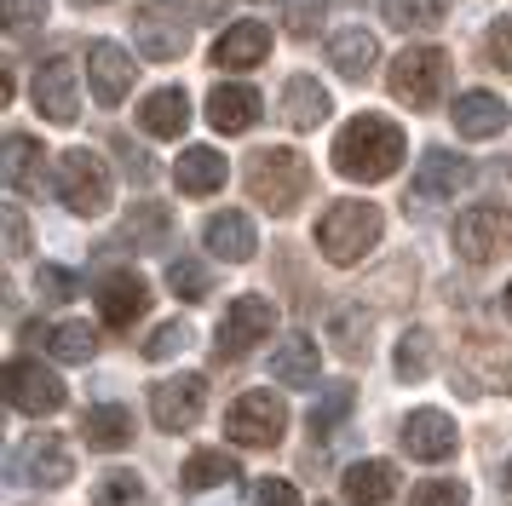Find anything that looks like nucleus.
Returning <instances> with one entry per match:
<instances>
[{"instance_id":"obj_1","label":"nucleus","mask_w":512,"mask_h":506,"mask_svg":"<svg viewBox=\"0 0 512 506\" xmlns=\"http://www.w3.org/2000/svg\"><path fill=\"white\" fill-rule=\"evenodd\" d=\"M403 127L392 115H351L334 138V173L351 184H380L403 167Z\"/></svg>"},{"instance_id":"obj_2","label":"nucleus","mask_w":512,"mask_h":506,"mask_svg":"<svg viewBox=\"0 0 512 506\" xmlns=\"http://www.w3.org/2000/svg\"><path fill=\"white\" fill-rule=\"evenodd\" d=\"M242 179H248V196L282 219V213H294V207L305 202V190H311V161H305L300 150L277 144V150H254Z\"/></svg>"},{"instance_id":"obj_3","label":"nucleus","mask_w":512,"mask_h":506,"mask_svg":"<svg viewBox=\"0 0 512 506\" xmlns=\"http://www.w3.org/2000/svg\"><path fill=\"white\" fill-rule=\"evenodd\" d=\"M380 230H386V213L374 202H334L317 219V248L328 265H357L363 253H374Z\"/></svg>"},{"instance_id":"obj_4","label":"nucleus","mask_w":512,"mask_h":506,"mask_svg":"<svg viewBox=\"0 0 512 506\" xmlns=\"http://www.w3.org/2000/svg\"><path fill=\"white\" fill-rule=\"evenodd\" d=\"M52 184H58V202L70 207L75 219H98L110 207V190H116V179H110V167H104L98 150H64Z\"/></svg>"},{"instance_id":"obj_5","label":"nucleus","mask_w":512,"mask_h":506,"mask_svg":"<svg viewBox=\"0 0 512 506\" xmlns=\"http://www.w3.org/2000/svg\"><path fill=\"white\" fill-rule=\"evenodd\" d=\"M282 432H288V403L271 386L242 391L225 409V437H231L236 449H277Z\"/></svg>"},{"instance_id":"obj_6","label":"nucleus","mask_w":512,"mask_h":506,"mask_svg":"<svg viewBox=\"0 0 512 506\" xmlns=\"http://www.w3.org/2000/svg\"><path fill=\"white\" fill-rule=\"evenodd\" d=\"M443 81H449V52L443 46H409L392 58V98L409 104V110H432L443 98Z\"/></svg>"},{"instance_id":"obj_7","label":"nucleus","mask_w":512,"mask_h":506,"mask_svg":"<svg viewBox=\"0 0 512 506\" xmlns=\"http://www.w3.org/2000/svg\"><path fill=\"white\" fill-rule=\"evenodd\" d=\"M12 478L29 483V489H64L75 478V455L58 432H29L18 449H12Z\"/></svg>"},{"instance_id":"obj_8","label":"nucleus","mask_w":512,"mask_h":506,"mask_svg":"<svg viewBox=\"0 0 512 506\" xmlns=\"http://www.w3.org/2000/svg\"><path fill=\"white\" fill-rule=\"evenodd\" d=\"M455 253L466 265H495L512 253V213L507 207H466L455 219Z\"/></svg>"},{"instance_id":"obj_9","label":"nucleus","mask_w":512,"mask_h":506,"mask_svg":"<svg viewBox=\"0 0 512 506\" xmlns=\"http://www.w3.org/2000/svg\"><path fill=\"white\" fill-rule=\"evenodd\" d=\"M133 35H139V52L156 58V64H173L190 52V18L179 12V0H150L133 12Z\"/></svg>"},{"instance_id":"obj_10","label":"nucleus","mask_w":512,"mask_h":506,"mask_svg":"<svg viewBox=\"0 0 512 506\" xmlns=\"http://www.w3.org/2000/svg\"><path fill=\"white\" fill-rule=\"evenodd\" d=\"M271 328H277V305H271L265 294H242L231 311H225L219 340H213V345H219V357H225V363H236V357H248L259 340H271Z\"/></svg>"},{"instance_id":"obj_11","label":"nucleus","mask_w":512,"mask_h":506,"mask_svg":"<svg viewBox=\"0 0 512 506\" xmlns=\"http://www.w3.org/2000/svg\"><path fill=\"white\" fill-rule=\"evenodd\" d=\"M208 409V380L202 374H173L162 386H150V420L162 432H190Z\"/></svg>"},{"instance_id":"obj_12","label":"nucleus","mask_w":512,"mask_h":506,"mask_svg":"<svg viewBox=\"0 0 512 506\" xmlns=\"http://www.w3.org/2000/svg\"><path fill=\"white\" fill-rule=\"evenodd\" d=\"M64 380L52 374V368H41V363H29V357H12L6 363V403L18 414H58L64 409Z\"/></svg>"},{"instance_id":"obj_13","label":"nucleus","mask_w":512,"mask_h":506,"mask_svg":"<svg viewBox=\"0 0 512 506\" xmlns=\"http://www.w3.org/2000/svg\"><path fill=\"white\" fill-rule=\"evenodd\" d=\"M87 81H93V98L104 110H116L121 98L133 92L139 69H133V52H121L116 41H93L87 46Z\"/></svg>"},{"instance_id":"obj_14","label":"nucleus","mask_w":512,"mask_h":506,"mask_svg":"<svg viewBox=\"0 0 512 506\" xmlns=\"http://www.w3.org/2000/svg\"><path fill=\"white\" fill-rule=\"evenodd\" d=\"M93 294H98V311H104L110 328H133L150 311V282L139 271H104L93 282Z\"/></svg>"},{"instance_id":"obj_15","label":"nucleus","mask_w":512,"mask_h":506,"mask_svg":"<svg viewBox=\"0 0 512 506\" xmlns=\"http://www.w3.org/2000/svg\"><path fill=\"white\" fill-rule=\"evenodd\" d=\"M35 110L47 115L52 127H70L81 110V92H75V64L70 58H47L35 69Z\"/></svg>"},{"instance_id":"obj_16","label":"nucleus","mask_w":512,"mask_h":506,"mask_svg":"<svg viewBox=\"0 0 512 506\" xmlns=\"http://www.w3.org/2000/svg\"><path fill=\"white\" fill-rule=\"evenodd\" d=\"M403 449L415 460H449L455 455V443H461V432H455V420L443 409H415L409 420H403Z\"/></svg>"},{"instance_id":"obj_17","label":"nucleus","mask_w":512,"mask_h":506,"mask_svg":"<svg viewBox=\"0 0 512 506\" xmlns=\"http://www.w3.org/2000/svg\"><path fill=\"white\" fill-rule=\"evenodd\" d=\"M202 242H208V253H213V259H225V265H248L254 248H259L254 219H248V213H236V207L213 213L208 225H202Z\"/></svg>"},{"instance_id":"obj_18","label":"nucleus","mask_w":512,"mask_h":506,"mask_svg":"<svg viewBox=\"0 0 512 506\" xmlns=\"http://www.w3.org/2000/svg\"><path fill=\"white\" fill-rule=\"evenodd\" d=\"M466 184H472V161L466 156H455V150H426V156H420V173H415L420 202H449Z\"/></svg>"},{"instance_id":"obj_19","label":"nucleus","mask_w":512,"mask_h":506,"mask_svg":"<svg viewBox=\"0 0 512 506\" xmlns=\"http://www.w3.org/2000/svg\"><path fill=\"white\" fill-rule=\"evenodd\" d=\"M259 110H265V98L254 87H242V81H219L208 92V121L219 133H248V127H259Z\"/></svg>"},{"instance_id":"obj_20","label":"nucleus","mask_w":512,"mask_h":506,"mask_svg":"<svg viewBox=\"0 0 512 506\" xmlns=\"http://www.w3.org/2000/svg\"><path fill=\"white\" fill-rule=\"evenodd\" d=\"M265 58H271V29L254 23V18L231 23V29L213 41V64L219 69H254V64H265Z\"/></svg>"},{"instance_id":"obj_21","label":"nucleus","mask_w":512,"mask_h":506,"mask_svg":"<svg viewBox=\"0 0 512 506\" xmlns=\"http://www.w3.org/2000/svg\"><path fill=\"white\" fill-rule=\"evenodd\" d=\"M271 374H277L282 386H317V374H323V351L311 334H282L277 351H271Z\"/></svg>"},{"instance_id":"obj_22","label":"nucleus","mask_w":512,"mask_h":506,"mask_svg":"<svg viewBox=\"0 0 512 506\" xmlns=\"http://www.w3.org/2000/svg\"><path fill=\"white\" fill-rule=\"evenodd\" d=\"M41 184H47V150H41V138L6 133V190L35 196Z\"/></svg>"},{"instance_id":"obj_23","label":"nucleus","mask_w":512,"mask_h":506,"mask_svg":"<svg viewBox=\"0 0 512 506\" xmlns=\"http://www.w3.org/2000/svg\"><path fill=\"white\" fill-rule=\"evenodd\" d=\"M328 64L340 69L346 81H363V75L380 64V41H374L369 29H357V23H351V29H334V35H328Z\"/></svg>"},{"instance_id":"obj_24","label":"nucleus","mask_w":512,"mask_h":506,"mask_svg":"<svg viewBox=\"0 0 512 506\" xmlns=\"http://www.w3.org/2000/svg\"><path fill=\"white\" fill-rule=\"evenodd\" d=\"M328 87H317L311 75H294L288 87H282V121L294 127V133H311V127H323L328 121Z\"/></svg>"},{"instance_id":"obj_25","label":"nucleus","mask_w":512,"mask_h":506,"mask_svg":"<svg viewBox=\"0 0 512 506\" xmlns=\"http://www.w3.org/2000/svg\"><path fill=\"white\" fill-rule=\"evenodd\" d=\"M81 437L98 455H116V449L133 443V414L121 409V403H93V409L81 414Z\"/></svg>"},{"instance_id":"obj_26","label":"nucleus","mask_w":512,"mask_h":506,"mask_svg":"<svg viewBox=\"0 0 512 506\" xmlns=\"http://www.w3.org/2000/svg\"><path fill=\"white\" fill-rule=\"evenodd\" d=\"M225 156L213 150V144H190L185 156H179V167H173V179H179V190L185 196H213V190H225Z\"/></svg>"},{"instance_id":"obj_27","label":"nucleus","mask_w":512,"mask_h":506,"mask_svg":"<svg viewBox=\"0 0 512 506\" xmlns=\"http://www.w3.org/2000/svg\"><path fill=\"white\" fill-rule=\"evenodd\" d=\"M139 127L150 138H179L190 127V98L185 87H162V92H150L139 104Z\"/></svg>"},{"instance_id":"obj_28","label":"nucleus","mask_w":512,"mask_h":506,"mask_svg":"<svg viewBox=\"0 0 512 506\" xmlns=\"http://www.w3.org/2000/svg\"><path fill=\"white\" fill-rule=\"evenodd\" d=\"M392 495H397L392 460H357V466H346V501L351 506H386Z\"/></svg>"},{"instance_id":"obj_29","label":"nucleus","mask_w":512,"mask_h":506,"mask_svg":"<svg viewBox=\"0 0 512 506\" xmlns=\"http://www.w3.org/2000/svg\"><path fill=\"white\" fill-rule=\"evenodd\" d=\"M507 127V104L495 92H461L455 98V133L461 138H495Z\"/></svg>"},{"instance_id":"obj_30","label":"nucleus","mask_w":512,"mask_h":506,"mask_svg":"<svg viewBox=\"0 0 512 506\" xmlns=\"http://www.w3.org/2000/svg\"><path fill=\"white\" fill-rule=\"evenodd\" d=\"M167 236H173V213H167L162 202H139L121 219V242H127V248H162Z\"/></svg>"},{"instance_id":"obj_31","label":"nucleus","mask_w":512,"mask_h":506,"mask_svg":"<svg viewBox=\"0 0 512 506\" xmlns=\"http://www.w3.org/2000/svg\"><path fill=\"white\" fill-rule=\"evenodd\" d=\"M380 12L392 29H409V35H426V29H438L443 12H449V0H380Z\"/></svg>"},{"instance_id":"obj_32","label":"nucleus","mask_w":512,"mask_h":506,"mask_svg":"<svg viewBox=\"0 0 512 506\" xmlns=\"http://www.w3.org/2000/svg\"><path fill=\"white\" fill-rule=\"evenodd\" d=\"M231 478H236V460L225 449H196L185 460V472H179L185 489H219V483H231Z\"/></svg>"},{"instance_id":"obj_33","label":"nucleus","mask_w":512,"mask_h":506,"mask_svg":"<svg viewBox=\"0 0 512 506\" xmlns=\"http://www.w3.org/2000/svg\"><path fill=\"white\" fill-rule=\"evenodd\" d=\"M47 351L58 357V363H87V357L98 351V334L87 328V322H58V328L47 334Z\"/></svg>"},{"instance_id":"obj_34","label":"nucleus","mask_w":512,"mask_h":506,"mask_svg":"<svg viewBox=\"0 0 512 506\" xmlns=\"http://www.w3.org/2000/svg\"><path fill=\"white\" fill-rule=\"evenodd\" d=\"M93 506H144V483L133 466H116V472H104L93 489Z\"/></svg>"},{"instance_id":"obj_35","label":"nucleus","mask_w":512,"mask_h":506,"mask_svg":"<svg viewBox=\"0 0 512 506\" xmlns=\"http://www.w3.org/2000/svg\"><path fill=\"white\" fill-rule=\"evenodd\" d=\"M426 374H432V334L409 328L397 340V380H426Z\"/></svg>"},{"instance_id":"obj_36","label":"nucleus","mask_w":512,"mask_h":506,"mask_svg":"<svg viewBox=\"0 0 512 506\" xmlns=\"http://www.w3.org/2000/svg\"><path fill=\"white\" fill-rule=\"evenodd\" d=\"M351 397H357V391H351V380H334V386L317 397V409H311V437H328V432H334V426L351 414Z\"/></svg>"},{"instance_id":"obj_37","label":"nucleus","mask_w":512,"mask_h":506,"mask_svg":"<svg viewBox=\"0 0 512 506\" xmlns=\"http://www.w3.org/2000/svg\"><path fill=\"white\" fill-rule=\"evenodd\" d=\"M167 288H173L179 299H208L213 276H208V265H202V259H185V253H179V259L167 265Z\"/></svg>"},{"instance_id":"obj_38","label":"nucleus","mask_w":512,"mask_h":506,"mask_svg":"<svg viewBox=\"0 0 512 506\" xmlns=\"http://www.w3.org/2000/svg\"><path fill=\"white\" fill-rule=\"evenodd\" d=\"M0 23H6V35H29L47 23V0H0Z\"/></svg>"},{"instance_id":"obj_39","label":"nucleus","mask_w":512,"mask_h":506,"mask_svg":"<svg viewBox=\"0 0 512 506\" xmlns=\"http://www.w3.org/2000/svg\"><path fill=\"white\" fill-rule=\"evenodd\" d=\"M334 345L346 351V357H363L369 351V317H357V311H334Z\"/></svg>"},{"instance_id":"obj_40","label":"nucleus","mask_w":512,"mask_h":506,"mask_svg":"<svg viewBox=\"0 0 512 506\" xmlns=\"http://www.w3.org/2000/svg\"><path fill=\"white\" fill-rule=\"evenodd\" d=\"M185 345H190V322L173 317V322H162V328L144 340V357H150V363H162V357H179Z\"/></svg>"},{"instance_id":"obj_41","label":"nucleus","mask_w":512,"mask_h":506,"mask_svg":"<svg viewBox=\"0 0 512 506\" xmlns=\"http://www.w3.org/2000/svg\"><path fill=\"white\" fill-rule=\"evenodd\" d=\"M472 495H466V483L455 478H432V483H415V495H409V506H466Z\"/></svg>"},{"instance_id":"obj_42","label":"nucleus","mask_w":512,"mask_h":506,"mask_svg":"<svg viewBox=\"0 0 512 506\" xmlns=\"http://www.w3.org/2000/svg\"><path fill=\"white\" fill-rule=\"evenodd\" d=\"M35 288H41V299H52V305H70V299L81 294V276L64 271V265H41Z\"/></svg>"},{"instance_id":"obj_43","label":"nucleus","mask_w":512,"mask_h":506,"mask_svg":"<svg viewBox=\"0 0 512 506\" xmlns=\"http://www.w3.org/2000/svg\"><path fill=\"white\" fill-rule=\"evenodd\" d=\"M484 58H489L495 69H507V75H512V12H507V18L489 23V35H484Z\"/></svg>"},{"instance_id":"obj_44","label":"nucleus","mask_w":512,"mask_h":506,"mask_svg":"<svg viewBox=\"0 0 512 506\" xmlns=\"http://www.w3.org/2000/svg\"><path fill=\"white\" fill-rule=\"evenodd\" d=\"M254 506H305L300 501V489L288 478H259L254 483Z\"/></svg>"},{"instance_id":"obj_45","label":"nucleus","mask_w":512,"mask_h":506,"mask_svg":"<svg viewBox=\"0 0 512 506\" xmlns=\"http://www.w3.org/2000/svg\"><path fill=\"white\" fill-rule=\"evenodd\" d=\"M323 18V0H288V35H311Z\"/></svg>"},{"instance_id":"obj_46","label":"nucleus","mask_w":512,"mask_h":506,"mask_svg":"<svg viewBox=\"0 0 512 506\" xmlns=\"http://www.w3.org/2000/svg\"><path fill=\"white\" fill-rule=\"evenodd\" d=\"M24 248H29L24 213H18V207H6V259H24Z\"/></svg>"},{"instance_id":"obj_47","label":"nucleus","mask_w":512,"mask_h":506,"mask_svg":"<svg viewBox=\"0 0 512 506\" xmlns=\"http://www.w3.org/2000/svg\"><path fill=\"white\" fill-rule=\"evenodd\" d=\"M116 156L127 161V173H133V179H150V173H156V161L144 156V150H133V138H116Z\"/></svg>"},{"instance_id":"obj_48","label":"nucleus","mask_w":512,"mask_h":506,"mask_svg":"<svg viewBox=\"0 0 512 506\" xmlns=\"http://www.w3.org/2000/svg\"><path fill=\"white\" fill-rule=\"evenodd\" d=\"M190 12L196 18H219V0H190Z\"/></svg>"},{"instance_id":"obj_49","label":"nucleus","mask_w":512,"mask_h":506,"mask_svg":"<svg viewBox=\"0 0 512 506\" xmlns=\"http://www.w3.org/2000/svg\"><path fill=\"white\" fill-rule=\"evenodd\" d=\"M501 483H507V489H512V455H507V466H501Z\"/></svg>"},{"instance_id":"obj_50","label":"nucleus","mask_w":512,"mask_h":506,"mask_svg":"<svg viewBox=\"0 0 512 506\" xmlns=\"http://www.w3.org/2000/svg\"><path fill=\"white\" fill-rule=\"evenodd\" d=\"M75 6H110V0H75Z\"/></svg>"},{"instance_id":"obj_51","label":"nucleus","mask_w":512,"mask_h":506,"mask_svg":"<svg viewBox=\"0 0 512 506\" xmlns=\"http://www.w3.org/2000/svg\"><path fill=\"white\" fill-rule=\"evenodd\" d=\"M507 311H512V282H507Z\"/></svg>"},{"instance_id":"obj_52","label":"nucleus","mask_w":512,"mask_h":506,"mask_svg":"<svg viewBox=\"0 0 512 506\" xmlns=\"http://www.w3.org/2000/svg\"><path fill=\"white\" fill-rule=\"evenodd\" d=\"M317 506H328V501H317Z\"/></svg>"}]
</instances>
